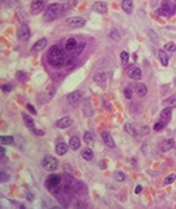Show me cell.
<instances>
[{
	"label": "cell",
	"instance_id": "cell-1",
	"mask_svg": "<svg viewBox=\"0 0 176 209\" xmlns=\"http://www.w3.org/2000/svg\"><path fill=\"white\" fill-rule=\"evenodd\" d=\"M64 61H66V58H64V52H63L62 46L58 44L51 46L48 52V62L51 65L60 66L62 65Z\"/></svg>",
	"mask_w": 176,
	"mask_h": 209
},
{
	"label": "cell",
	"instance_id": "cell-2",
	"mask_svg": "<svg viewBox=\"0 0 176 209\" xmlns=\"http://www.w3.org/2000/svg\"><path fill=\"white\" fill-rule=\"evenodd\" d=\"M61 11H62V5L60 3H52L48 6V9L45 10L44 12V21L45 22H50V21H53L54 19L58 17L60 15Z\"/></svg>",
	"mask_w": 176,
	"mask_h": 209
},
{
	"label": "cell",
	"instance_id": "cell-3",
	"mask_svg": "<svg viewBox=\"0 0 176 209\" xmlns=\"http://www.w3.org/2000/svg\"><path fill=\"white\" fill-rule=\"evenodd\" d=\"M176 11V6L170 0H164L161 3V8L157 10V15L159 16H170L174 14Z\"/></svg>",
	"mask_w": 176,
	"mask_h": 209
},
{
	"label": "cell",
	"instance_id": "cell-4",
	"mask_svg": "<svg viewBox=\"0 0 176 209\" xmlns=\"http://www.w3.org/2000/svg\"><path fill=\"white\" fill-rule=\"evenodd\" d=\"M41 165L42 167L45 169V170H48V171H54L57 169V160L52 156H45L43 158V160L41 161Z\"/></svg>",
	"mask_w": 176,
	"mask_h": 209
},
{
	"label": "cell",
	"instance_id": "cell-5",
	"mask_svg": "<svg viewBox=\"0 0 176 209\" xmlns=\"http://www.w3.org/2000/svg\"><path fill=\"white\" fill-rule=\"evenodd\" d=\"M61 182V178L59 174H51V176H48V179L45 181V187L50 190V191H53V189L57 188L58 185L60 184Z\"/></svg>",
	"mask_w": 176,
	"mask_h": 209
},
{
	"label": "cell",
	"instance_id": "cell-6",
	"mask_svg": "<svg viewBox=\"0 0 176 209\" xmlns=\"http://www.w3.org/2000/svg\"><path fill=\"white\" fill-rule=\"evenodd\" d=\"M31 37V30L28 24H20L17 30V38L20 41H28Z\"/></svg>",
	"mask_w": 176,
	"mask_h": 209
},
{
	"label": "cell",
	"instance_id": "cell-7",
	"mask_svg": "<svg viewBox=\"0 0 176 209\" xmlns=\"http://www.w3.org/2000/svg\"><path fill=\"white\" fill-rule=\"evenodd\" d=\"M67 100H68V102L71 105L76 107L81 102V100H82V93L80 91H73V93L69 94L68 96H67Z\"/></svg>",
	"mask_w": 176,
	"mask_h": 209
},
{
	"label": "cell",
	"instance_id": "cell-8",
	"mask_svg": "<svg viewBox=\"0 0 176 209\" xmlns=\"http://www.w3.org/2000/svg\"><path fill=\"white\" fill-rule=\"evenodd\" d=\"M67 24L74 28H83L86 25V20L81 17H71L67 20Z\"/></svg>",
	"mask_w": 176,
	"mask_h": 209
},
{
	"label": "cell",
	"instance_id": "cell-9",
	"mask_svg": "<svg viewBox=\"0 0 176 209\" xmlns=\"http://www.w3.org/2000/svg\"><path fill=\"white\" fill-rule=\"evenodd\" d=\"M47 0H33L31 3V12L33 15H37L44 8V4Z\"/></svg>",
	"mask_w": 176,
	"mask_h": 209
},
{
	"label": "cell",
	"instance_id": "cell-10",
	"mask_svg": "<svg viewBox=\"0 0 176 209\" xmlns=\"http://www.w3.org/2000/svg\"><path fill=\"white\" fill-rule=\"evenodd\" d=\"M172 118V108L170 107H165L160 113V118H159V121H161L165 125L169 124V122L171 121Z\"/></svg>",
	"mask_w": 176,
	"mask_h": 209
},
{
	"label": "cell",
	"instance_id": "cell-11",
	"mask_svg": "<svg viewBox=\"0 0 176 209\" xmlns=\"http://www.w3.org/2000/svg\"><path fill=\"white\" fill-rule=\"evenodd\" d=\"M92 10L96 13H99V14H106L108 12V5L103 1H96L92 5Z\"/></svg>",
	"mask_w": 176,
	"mask_h": 209
},
{
	"label": "cell",
	"instance_id": "cell-12",
	"mask_svg": "<svg viewBox=\"0 0 176 209\" xmlns=\"http://www.w3.org/2000/svg\"><path fill=\"white\" fill-rule=\"evenodd\" d=\"M73 124V120L71 119V117H63V118L59 119L57 122H56V126L58 128H68L71 125Z\"/></svg>",
	"mask_w": 176,
	"mask_h": 209
},
{
	"label": "cell",
	"instance_id": "cell-13",
	"mask_svg": "<svg viewBox=\"0 0 176 209\" xmlns=\"http://www.w3.org/2000/svg\"><path fill=\"white\" fill-rule=\"evenodd\" d=\"M128 77L133 80H140L142 78V72L139 67H132L128 71Z\"/></svg>",
	"mask_w": 176,
	"mask_h": 209
},
{
	"label": "cell",
	"instance_id": "cell-14",
	"mask_svg": "<svg viewBox=\"0 0 176 209\" xmlns=\"http://www.w3.org/2000/svg\"><path fill=\"white\" fill-rule=\"evenodd\" d=\"M101 138H102L103 143L106 144L107 146L110 147V148H114L115 147V142H114L113 138L110 135V132L108 131H102L101 132Z\"/></svg>",
	"mask_w": 176,
	"mask_h": 209
},
{
	"label": "cell",
	"instance_id": "cell-15",
	"mask_svg": "<svg viewBox=\"0 0 176 209\" xmlns=\"http://www.w3.org/2000/svg\"><path fill=\"white\" fill-rule=\"evenodd\" d=\"M47 43H48V40H47L45 38H41V39H39V40L32 46L31 50H32V52H40V50H42L43 48L45 47Z\"/></svg>",
	"mask_w": 176,
	"mask_h": 209
},
{
	"label": "cell",
	"instance_id": "cell-16",
	"mask_svg": "<svg viewBox=\"0 0 176 209\" xmlns=\"http://www.w3.org/2000/svg\"><path fill=\"white\" fill-rule=\"evenodd\" d=\"M175 146V141H174V139H168V140H165L160 145V149L165 152L167 151L171 150L173 147Z\"/></svg>",
	"mask_w": 176,
	"mask_h": 209
},
{
	"label": "cell",
	"instance_id": "cell-17",
	"mask_svg": "<svg viewBox=\"0 0 176 209\" xmlns=\"http://www.w3.org/2000/svg\"><path fill=\"white\" fill-rule=\"evenodd\" d=\"M121 8L127 14H132L134 9V3L133 0H123L121 2Z\"/></svg>",
	"mask_w": 176,
	"mask_h": 209
},
{
	"label": "cell",
	"instance_id": "cell-18",
	"mask_svg": "<svg viewBox=\"0 0 176 209\" xmlns=\"http://www.w3.org/2000/svg\"><path fill=\"white\" fill-rule=\"evenodd\" d=\"M136 93H137V96L139 98H143V97L147 96L148 94V87L146 86V84L143 83H139L136 85Z\"/></svg>",
	"mask_w": 176,
	"mask_h": 209
},
{
	"label": "cell",
	"instance_id": "cell-19",
	"mask_svg": "<svg viewBox=\"0 0 176 209\" xmlns=\"http://www.w3.org/2000/svg\"><path fill=\"white\" fill-rule=\"evenodd\" d=\"M22 117H23V121H24L25 126H26L29 129L32 130V129L35 128V122H34V119L32 118V117L28 116V115L24 113H22Z\"/></svg>",
	"mask_w": 176,
	"mask_h": 209
},
{
	"label": "cell",
	"instance_id": "cell-20",
	"mask_svg": "<svg viewBox=\"0 0 176 209\" xmlns=\"http://www.w3.org/2000/svg\"><path fill=\"white\" fill-rule=\"evenodd\" d=\"M56 154L58 156H63V154H66L69 150V147L66 143H58L56 145Z\"/></svg>",
	"mask_w": 176,
	"mask_h": 209
},
{
	"label": "cell",
	"instance_id": "cell-21",
	"mask_svg": "<svg viewBox=\"0 0 176 209\" xmlns=\"http://www.w3.org/2000/svg\"><path fill=\"white\" fill-rule=\"evenodd\" d=\"M81 157H82L84 160H87V161H91V160H93L94 158V152L91 148L86 147V148H83L82 151H81Z\"/></svg>",
	"mask_w": 176,
	"mask_h": 209
},
{
	"label": "cell",
	"instance_id": "cell-22",
	"mask_svg": "<svg viewBox=\"0 0 176 209\" xmlns=\"http://www.w3.org/2000/svg\"><path fill=\"white\" fill-rule=\"evenodd\" d=\"M124 130L126 132H128L130 136H133V137H136L138 135V131L136 129V127L131 123H126L124 124Z\"/></svg>",
	"mask_w": 176,
	"mask_h": 209
},
{
	"label": "cell",
	"instance_id": "cell-23",
	"mask_svg": "<svg viewBox=\"0 0 176 209\" xmlns=\"http://www.w3.org/2000/svg\"><path fill=\"white\" fill-rule=\"evenodd\" d=\"M69 144H70V148L71 149H73V150H77V149L80 147V140H79L78 137L73 136L72 138L70 139Z\"/></svg>",
	"mask_w": 176,
	"mask_h": 209
},
{
	"label": "cell",
	"instance_id": "cell-24",
	"mask_svg": "<svg viewBox=\"0 0 176 209\" xmlns=\"http://www.w3.org/2000/svg\"><path fill=\"white\" fill-rule=\"evenodd\" d=\"M77 41H76V39H74V38H69L68 40H67L66 42V45H64V47H66L67 50H69V52H71V50H74L76 48V46H77Z\"/></svg>",
	"mask_w": 176,
	"mask_h": 209
},
{
	"label": "cell",
	"instance_id": "cell-25",
	"mask_svg": "<svg viewBox=\"0 0 176 209\" xmlns=\"http://www.w3.org/2000/svg\"><path fill=\"white\" fill-rule=\"evenodd\" d=\"M158 56H159V60H160L161 64H162L164 66H168V64H169V57H168V55L166 54V52H164L162 50H159Z\"/></svg>",
	"mask_w": 176,
	"mask_h": 209
},
{
	"label": "cell",
	"instance_id": "cell-26",
	"mask_svg": "<svg viewBox=\"0 0 176 209\" xmlns=\"http://www.w3.org/2000/svg\"><path fill=\"white\" fill-rule=\"evenodd\" d=\"M165 107H170V108H176V98L172 97V98H168L164 101Z\"/></svg>",
	"mask_w": 176,
	"mask_h": 209
},
{
	"label": "cell",
	"instance_id": "cell-27",
	"mask_svg": "<svg viewBox=\"0 0 176 209\" xmlns=\"http://www.w3.org/2000/svg\"><path fill=\"white\" fill-rule=\"evenodd\" d=\"M148 35L151 39V41L154 43V44H158L159 43V38H158V35L156 33L155 30H148Z\"/></svg>",
	"mask_w": 176,
	"mask_h": 209
},
{
	"label": "cell",
	"instance_id": "cell-28",
	"mask_svg": "<svg viewBox=\"0 0 176 209\" xmlns=\"http://www.w3.org/2000/svg\"><path fill=\"white\" fill-rule=\"evenodd\" d=\"M107 80V75L104 73H97L94 76V81L97 83H103Z\"/></svg>",
	"mask_w": 176,
	"mask_h": 209
},
{
	"label": "cell",
	"instance_id": "cell-29",
	"mask_svg": "<svg viewBox=\"0 0 176 209\" xmlns=\"http://www.w3.org/2000/svg\"><path fill=\"white\" fill-rule=\"evenodd\" d=\"M0 142H1V144H4V145H11V144L14 143V138L12 136H1Z\"/></svg>",
	"mask_w": 176,
	"mask_h": 209
},
{
	"label": "cell",
	"instance_id": "cell-30",
	"mask_svg": "<svg viewBox=\"0 0 176 209\" xmlns=\"http://www.w3.org/2000/svg\"><path fill=\"white\" fill-rule=\"evenodd\" d=\"M83 141H84L86 144H89V145L93 144V141H94L93 135L91 134L90 131H86L84 135H83Z\"/></svg>",
	"mask_w": 176,
	"mask_h": 209
},
{
	"label": "cell",
	"instance_id": "cell-31",
	"mask_svg": "<svg viewBox=\"0 0 176 209\" xmlns=\"http://www.w3.org/2000/svg\"><path fill=\"white\" fill-rule=\"evenodd\" d=\"M114 178H115L116 181L123 182L126 180V174H123L122 171H120V170H116V171L114 172Z\"/></svg>",
	"mask_w": 176,
	"mask_h": 209
},
{
	"label": "cell",
	"instance_id": "cell-32",
	"mask_svg": "<svg viewBox=\"0 0 176 209\" xmlns=\"http://www.w3.org/2000/svg\"><path fill=\"white\" fill-rule=\"evenodd\" d=\"M129 58H130V56H129V54L127 53V52H121L120 54V59H121V63H122L123 65H126V64H128L129 63Z\"/></svg>",
	"mask_w": 176,
	"mask_h": 209
},
{
	"label": "cell",
	"instance_id": "cell-33",
	"mask_svg": "<svg viewBox=\"0 0 176 209\" xmlns=\"http://www.w3.org/2000/svg\"><path fill=\"white\" fill-rule=\"evenodd\" d=\"M175 179H176V176L175 174H169L168 176H166L165 178V181H164V184L165 185H169V184H172L174 181H175Z\"/></svg>",
	"mask_w": 176,
	"mask_h": 209
},
{
	"label": "cell",
	"instance_id": "cell-34",
	"mask_svg": "<svg viewBox=\"0 0 176 209\" xmlns=\"http://www.w3.org/2000/svg\"><path fill=\"white\" fill-rule=\"evenodd\" d=\"M110 37L112 38L113 40H115V41H119V40H120V35H119V33L116 30H113L112 32H111V33H110Z\"/></svg>",
	"mask_w": 176,
	"mask_h": 209
},
{
	"label": "cell",
	"instance_id": "cell-35",
	"mask_svg": "<svg viewBox=\"0 0 176 209\" xmlns=\"http://www.w3.org/2000/svg\"><path fill=\"white\" fill-rule=\"evenodd\" d=\"M123 94H124V97L127 99H131L132 96H133V91H132L131 87H126L123 89Z\"/></svg>",
	"mask_w": 176,
	"mask_h": 209
},
{
	"label": "cell",
	"instance_id": "cell-36",
	"mask_svg": "<svg viewBox=\"0 0 176 209\" xmlns=\"http://www.w3.org/2000/svg\"><path fill=\"white\" fill-rule=\"evenodd\" d=\"M165 50H168V52H175V50H176V45L174 44L173 42L167 43L166 45H165Z\"/></svg>",
	"mask_w": 176,
	"mask_h": 209
},
{
	"label": "cell",
	"instance_id": "cell-37",
	"mask_svg": "<svg viewBox=\"0 0 176 209\" xmlns=\"http://www.w3.org/2000/svg\"><path fill=\"white\" fill-rule=\"evenodd\" d=\"M165 124L162 123L161 121H157L155 124H154V130H156V131H159V130H161V129L164 128L165 127Z\"/></svg>",
	"mask_w": 176,
	"mask_h": 209
},
{
	"label": "cell",
	"instance_id": "cell-38",
	"mask_svg": "<svg viewBox=\"0 0 176 209\" xmlns=\"http://www.w3.org/2000/svg\"><path fill=\"white\" fill-rule=\"evenodd\" d=\"M84 46H86V43H84V42L78 43L77 46H76V54H77V55H79V54H80L81 52H82V50H83V48H84Z\"/></svg>",
	"mask_w": 176,
	"mask_h": 209
},
{
	"label": "cell",
	"instance_id": "cell-39",
	"mask_svg": "<svg viewBox=\"0 0 176 209\" xmlns=\"http://www.w3.org/2000/svg\"><path fill=\"white\" fill-rule=\"evenodd\" d=\"M9 179H10L9 174H6L4 171H1V172H0V181L2 182V183H4V182H8Z\"/></svg>",
	"mask_w": 176,
	"mask_h": 209
},
{
	"label": "cell",
	"instance_id": "cell-40",
	"mask_svg": "<svg viewBox=\"0 0 176 209\" xmlns=\"http://www.w3.org/2000/svg\"><path fill=\"white\" fill-rule=\"evenodd\" d=\"M1 89H2L4 93L8 94V93H10V91H12L13 87H12V85H11V84H4V85L1 86Z\"/></svg>",
	"mask_w": 176,
	"mask_h": 209
},
{
	"label": "cell",
	"instance_id": "cell-41",
	"mask_svg": "<svg viewBox=\"0 0 176 209\" xmlns=\"http://www.w3.org/2000/svg\"><path fill=\"white\" fill-rule=\"evenodd\" d=\"M26 108H28V111H30L31 113H33V115H37V111H36L35 107H34L32 104H26Z\"/></svg>",
	"mask_w": 176,
	"mask_h": 209
},
{
	"label": "cell",
	"instance_id": "cell-42",
	"mask_svg": "<svg viewBox=\"0 0 176 209\" xmlns=\"http://www.w3.org/2000/svg\"><path fill=\"white\" fill-rule=\"evenodd\" d=\"M17 76H18V79H20L21 81H25V80H26V75H25L24 73H22V72H19V73H17Z\"/></svg>",
	"mask_w": 176,
	"mask_h": 209
},
{
	"label": "cell",
	"instance_id": "cell-43",
	"mask_svg": "<svg viewBox=\"0 0 176 209\" xmlns=\"http://www.w3.org/2000/svg\"><path fill=\"white\" fill-rule=\"evenodd\" d=\"M32 131H33L34 134H35L36 136H38V137H41V136H43V131H42V130H39V129H37V128H34V129H32Z\"/></svg>",
	"mask_w": 176,
	"mask_h": 209
},
{
	"label": "cell",
	"instance_id": "cell-44",
	"mask_svg": "<svg viewBox=\"0 0 176 209\" xmlns=\"http://www.w3.org/2000/svg\"><path fill=\"white\" fill-rule=\"evenodd\" d=\"M26 199H28L29 201H33V200H34L33 193H32V192H30V191L26 192Z\"/></svg>",
	"mask_w": 176,
	"mask_h": 209
},
{
	"label": "cell",
	"instance_id": "cell-45",
	"mask_svg": "<svg viewBox=\"0 0 176 209\" xmlns=\"http://www.w3.org/2000/svg\"><path fill=\"white\" fill-rule=\"evenodd\" d=\"M141 190H142V186L141 185H137V187L135 188V190H134V192H135L136 194H138L141 192Z\"/></svg>",
	"mask_w": 176,
	"mask_h": 209
},
{
	"label": "cell",
	"instance_id": "cell-46",
	"mask_svg": "<svg viewBox=\"0 0 176 209\" xmlns=\"http://www.w3.org/2000/svg\"><path fill=\"white\" fill-rule=\"evenodd\" d=\"M0 154H1V157L5 154V148L4 147H2V146L0 147Z\"/></svg>",
	"mask_w": 176,
	"mask_h": 209
},
{
	"label": "cell",
	"instance_id": "cell-47",
	"mask_svg": "<svg viewBox=\"0 0 176 209\" xmlns=\"http://www.w3.org/2000/svg\"><path fill=\"white\" fill-rule=\"evenodd\" d=\"M175 148H176V147H175Z\"/></svg>",
	"mask_w": 176,
	"mask_h": 209
}]
</instances>
